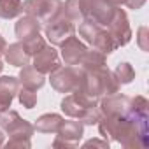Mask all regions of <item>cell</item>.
<instances>
[{"label":"cell","mask_w":149,"mask_h":149,"mask_svg":"<svg viewBox=\"0 0 149 149\" xmlns=\"http://www.w3.org/2000/svg\"><path fill=\"white\" fill-rule=\"evenodd\" d=\"M4 140H6V135H4V133H2V130H0V147H2V146H4V144H6V142H4Z\"/></svg>","instance_id":"obj_35"},{"label":"cell","mask_w":149,"mask_h":149,"mask_svg":"<svg viewBox=\"0 0 149 149\" xmlns=\"http://www.w3.org/2000/svg\"><path fill=\"white\" fill-rule=\"evenodd\" d=\"M61 13L74 23H81L83 21V14H81V4L79 0H67L61 7Z\"/></svg>","instance_id":"obj_24"},{"label":"cell","mask_w":149,"mask_h":149,"mask_svg":"<svg viewBox=\"0 0 149 149\" xmlns=\"http://www.w3.org/2000/svg\"><path fill=\"white\" fill-rule=\"evenodd\" d=\"M65 119L60 116V114H42L37 121H35V125H33V128L37 130V132H40V133H56L58 130H60V126H61V123H63Z\"/></svg>","instance_id":"obj_16"},{"label":"cell","mask_w":149,"mask_h":149,"mask_svg":"<svg viewBox=\"0 0 149 149\" xmlns=\"http://www.w3.org/2000/svg\"><path fill=\"white\" fill-rule=\"evenodd\" d=\"M98 109L102 116H126L130 114V97L121 93L105 95L98 100Z\"/></svg>","instance_id":"obj_7"},{"label":"cell","mask_w":149,"mask_h":149,"mask_svg":"<svg viewBox=\"0 0 149 149\" xmlns=\"http://www.w3.org/2000/svg\"><path fill=\"white\" fill-rule=\"evenodd\" d=\"M97 72H98V76H100V81H102L104 97H105V95H112V93H118V91H119V86H121V84L116 81L114 74H112L109 68L102 67V68H98Z\"/></svg>","instance_id":"obj_20"},{"label":"cell","mask_w":149,"mask_h":149,"mask_svg":"<svg viewBox=\"0 0 149 149\" xmlns=\"http://www.w3.org/2000/svg\"><path fill=\"white\" fill-rule=\"evenodd\" d=\"M21 13H23L21 0H0V18L13 19V18H18Z\"/></svg>","instance_id":"obj_21"},{"label":"cell","mask_w":149,"mask_h":149,"mask_svg":"<svg viewBox=\"0 0 149 149\" xmlns=\"http://www.w3.org/2000/svg\"><path fill=\"white\" fill-rule=\"evenodd\" d=\"M112 74H114V77H116V81H118L119 84H130V83L135 79V70H133V67H132L130 63H126V61L119 63Z\"/></svg>","instance_id":"obj_22"},{"label":"cell","mask_w":149,"mask_h":149,"mask_svg":"<svg viewBox=\"0 0 149 149\" xmlns=\"http://www.w3.org/2000/svg\"><path fill=\"white\" fill-rule=\"evenodd\" d=\"M91 46H93L95 49L102 51L104 54H111L112 51H116V49H118V44H116L114 37L111 35V32H109V30H104V28L97 33V37L93 39Z\"/></svg>","instance_id":"obj_19"},{"label":"cell","mask_w":149,"mask_h":149,"mask_svg":"<svg viewBox=\"0 0 149 149\" xmlns=\"http://www.w3.org/2000/svg\"><path fill=\"white\" fill-rule=\"evenodd\" d=\"M40 74H51L60 67V54L53 46H44L37 54H33V63H32Z\"/></svg>","instance_id":"obj_9"},{"label":"cell","mask_w":149,"mask_h":149,"mask_svg":"<svg viewBox=\"0 0 149 149\" xmlns=\"http://www.w3.org/2000/svg\"><path fill=\"white\" fill-rule=\"evenodd\" d=\"M83 146H84V147L97 146V147H102V149H109V140H98V139H91V140H86Z\"/></svg>","instance_id":"obj_31"},{"label":"cell","mask_w":149,"mask_h":149,"mask_svg":"<svg viewBox=\"0 0 149 149\" xmlns=\"http://www.w3.org/2000/svg\"><path fill=\"white\" fill-rule=\"evenodd\" d=\"M147 118L149 116H102L98 119V132L105 140H116L126 149L147 147Z\"/></svg>","instance_id":"obj_1"},{"label":"cell","mask_w":149,"mask_h":149,"mask_svg":"<svg viewBox=\"0 0 149 149\" xmlns=\"http://www.w3.org/2000/svg\"><path fill=\"white\" fill-rule=\"evenodd\" d=\"M6 132H7L9 139H32L35 128H33V125H32L30 121L18 118Z\"/></svg>","instance_id":"obj_18"},{"label":"cell","mask_w":149,"mask_h":149,"mask_svg":"<svg viewBox=\"0 0 149 149\" xmlns=\"http://www.w3.org/2000/svg\"><path fill=\"white\" fill-rule=\"evenodd\" d=\"M44 32H46L47 40H49L53 46H60L65 39H68L70 35L76 33V23L70 21L63 13H60L56 18H53V19L46 25Z\"/></svg>","instance_id":"obj_5"},{"label":"cell","mask_w":149,"mask_h":149,"mask_svg":"<svg viewBox=\"0 0 149 149\" xmlns=\"http://www.w3.org/2000/svg\"><path fill=\"white\" fill-rule=\"evenodd\" d=\"M130 112L135 116H149V102L146 97L137 95L130 98Z\"/></svg>","instance_id":"obj_25"},{"label":"cell","mask_w":149,"mask_h":149,"mask_svg":"<svg viewBox=\"0 0 149 149\" xmlns=\"http://www.w3.org/2000/svg\"><path fill=\"white\" fill-rule=\"evenodd\" d=\"M100 30H102V26L97 25V23H93V21H90V19H83L81 25H79V35H81L83 40L88 42V44L93 42V39L97 37V33H98Z\"/></svg>","instance_id":"obj_23"},{"label":"cell","mask_w":149,"mask_h":149,"mask_svg":"<svg viewBox=\"0 0 149 149\" xmlns=\"http://www.w3.org/2000/svg\"><path fill=\"white\" fill-rule=\"evenodd\" d=\"M79 4H81L83 19H90L100 26L109 25L114 14V7H118V6H111L105 0H79Z\"/></svg>","instance_id":"obj_3"},{"label":"cell","mask_w":149,"mask_h":149,"mask_svg":"<svg viewBox=\"0 0 149 149\" xmlns=\"http://www.w3.org/2000/svg\"><path fill=\"white\" fill-rule=\"evenodd\" d=\"M18 100L19 104L25 107V109H33L37 105V93L33 90H28V88H19L18 90Z\"/></svg>","instance_id":"obj_27"},{"label":"cell","mask_w":149,"mask_h":149,"mask_svg":"<svg viewBox=\"0 0 149 149\" xmlns=\"http://www.w3.org/2000/svg\"><path fill=\"white\" fill-rule=\"evenodd\" d=\"M105 58H107V54H104L102 51H98L95 47L86 49L84 56L79 61V67L83 70H86V72H93V70H98V68L105 67Z\"/></svg>","instance_id":"obj_15"},{"label":"cell","mask_w":149,"mask_h":149,"mask_svg":"<svg viewBox=\"0 0 149 149\" xmlns=\"http://www.w3.org/2000/svg\"><path fill=\"white\" fill-rule=\"evenodd\" d=\"M61 0H25L23 2V13L37 18L40 23H49L61 13Z\"/></svg>","instance_id":"obj_4"},{"label":"cell","mask_w":149,"mask_h":149,"mask_svg":"<svg viewBox=\"0 0 149 149\" xmlns=\"http://www.w3.org/2000/svg\"><path fill=\"white\" fill-rule=\"evenodd\" d=\"M2 70H4V63H2V61H0V72H2Z\"/></svg>","instance_id":"obj_36"},{"label":"cell","mask_w":149,"mask_h":149,"mask_svg":"<svg viewBox=\"0 0 149 149\" xmlns=\"http://www.w3.org/2000/svg\"><path fill=\"white\" fill-rule=\"evenodd\" d=\"M32 146L30 139H9V142L6 144L7 149H13V147H21V149H28Z\"/></svg>","instance_id":"obj_28"},{"label":"cell","mask_w":149,"mask_h":149,"mask_svg":"<svg viewBox=\"0 0 149 149\" xmlns=\"http://www.w3.org/2000/svg\"><path fill=\"white\" fill-rule=\"evenodd\" d=\"M146 40H147V28L142 26V28L139 30V39H137V42H139V46H140L142 51H147V49H149V46H147Z\"/></svg>","instance_id":"obj_29"},{"label":"cell","mask_w":149,"mask_h":149,"mask_svg":"<svg viewBox=\"0 0 149 149\" xmlns=\"http://www.w3.org/2000/svg\"><path fill=\"white\" fill-rule=\"evenodd\" d=\"M60 56L65 61V65H79L81 58L86 53V44L83 40H79V37H76V33L70 35L68 39H65L60 44Z\"/></svg>","instance_id":"obj_8"},{"label":"cell","mask_w":149,"mask_h":149,"mask_svg":"<svg viewBox=\"0 0 149 149\" xmlns=\"http://www.w3.org/2000/svg\"><path fill=\"white\" fill-rule=\"evenodd\" d=\"M18 83H19V86H23V88H28V90H39V88H42L44 86V83H46V77H44V74H40L33 65H25V67H21V70H19V76H18Z\"/></svg>","instance_id":"obj_11"},{"label":"cell","mask_w":149,"mask_h":149,"mask_svg":"<svg viewBox=\"0 0 149 149\" xmlns=\"http://www.w3.org/2000/svg\"><path fill=\"white\" fill-rule=\"evenodd\" d=\"M23 42V46H25V49H26V53L30 54V56H33V54H37L44 46H46V42H44V37L40 35V33H35V35H32V37H28V39H25V40H21Z\"/></svg>","instance_id":"obj_26"},{"label":"cell","mask_w":149,"mask_h":149,"mask_svg":"<svg viewBox=\"0 0 149 149\" xmlns=\"http://www.w3.org/2000/svg\"><path fill=\"white\" fill-rule=\"evenodd\" d=\"M144 4H146V0H125V6H126L128 9H133V11L140 9Z\"/></svg>","instance_id":"obj_32"},{"label":"cell","mask_w":149,"mask_h":149,"mask_svg":"<svg viewBox=\"0 0 149 149\" xmlns=\"http://www.w3.org/2000/svg\"><path fill=\"white\" fill-rule=\"evenodd\" d=\"M56 133H58L60 139H65V140L74 142V144H79V140L84 135V125L79 119L72 118V121H63Z\"/></svg>","instance_id":"obj_14"},{"label":"cell","mask_w":149,"mask_h":149,"mask_svg":"<svg viewBox=\"0 0 149 149\" xmlns=\"http://www.w3.org/2000/svg\"><path fill=\"white\" fill-rule=\"evenodd\" d=\"M19 83L14 76H2L0 77V111H6L11 107L14 97L18 95Z\"/></svg>","instance_id":"obj_10"},{"label":"cell","mask_w":149,"mask_h":149,"mask_svg":"<svg viewBox=\"0 0 149 149\" xmlns=\"http://www.w3.org/2000/svg\"><path fill=\"white\" fill-rule=\"evenodd\" d=\"M60 107H61V111H63V114H65V116L74 118V119H79V121L84 118L86 111L90 109V107H84L83 104H79V102L76 100V97H74L72 93H70V95H67V97L61 100Z\"/></svg>","instance_id":"obj_17"},{"label":"cell","mask_w":149,"mask_h":149,"mask_svg":"<svg viewBox=\"0 0 149 149\" xmlns=\"http://www.w3.org/2000/svg\"><path fill=\"white\" fill-rule=\"evenodd\" d=\"M4 56H6V61H7L9 65H13V67H19V68L25 67V65H28V63H30V58H32V56L26 53V49H25V46H23L21 40L6 46V49H4Z\"/></svg>","instance_id":"obj_12"},{"label":"cell","mask_w":149,"mask_h":149,"mask_svg":"<svg viewBox=\"0 0 149 149\" xmlns=\"http://www.w3.org/2000/svg\"><path fill=\"white\" fill-rule=\"evenodd\" d=\"M79 144H74V142H68L65 139H60L56 137V140L53 142V147H65V149H74V147H77Z\"/></svg>","instance_id":"obj_30"},{"label":"cell","mask_w":149,"mask_h":149,"mask_svg":"<svg viewBox=\"0 0 149 149\" xmlns=\"http://www.w3.org/2000/svg\"><path fill=\"white\" fill-rule=\"evenodd\" d=\"M86 70H83L77 65H67V67H58L49 74V83L58 93H72L84 77Z\"/></svg>","instance_id":"obj_2"},{"label":"cell","mask_w":149,"mask_h":149,"mask_svg":"<svg viewBox=\"0 0 149 149\" xmlns=\"http://www.w3.org/2000/svg\"><path fill=\"white\" fill-rule=\"evenodd\" d=\"M107 30L114 37L118 47L126 46L132 40V28H130V23H128V16H126L125 9H121L119 6L114 7V14H112V19L107 25Z\"/></svg>","instance_id":"obj_6"},{"label":"cell","mask_w":149,"mask_h":149,"mask_svg":"<svg viewBox=\"0 0 149 149\" xmlns=\"http://www.w3.org/2000/svg\"><path fill=\"white\" fill-rule=\"evenodd\" d=\"M6 46H7V44H6V39H4L2 35H0V56L4 54V49H6Z\"/></svg>","instance_id":"obj_33"},{"label":"cell","mask_w":149,"mask_h":149,"mask_svg":"<svg viewBox=\"0 0 149 149\" xmlns=\"http://www.w3.org/2000/svg\"><path fill=\"white\" fill-rule=\"evenodd\" d=\"M105 2H109L111 6H123L125 0H105Z\"/></svg>","instance_id":"obj_34"},{"label":"cell","mask_w":149,"mask_h":149,"mask_svg":"<svg viewBox=\"0 0 149 149\" xmlns=\"http://www.w3.org/2000/svg\"><path fill=\"white\" fill-rule=\"evenodd\" d=\"M40 30H42V23L37 18L28 16V14H25L23 18H19L18 23H16V26H14L16 37L19 40H25V39H28V37H32L35 33H40Z\"/></svg>","instance_id":"obj_13"}]
</instances>
